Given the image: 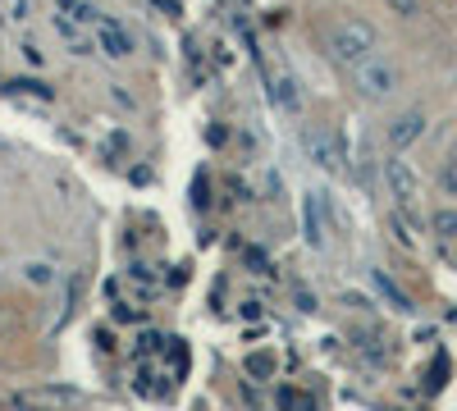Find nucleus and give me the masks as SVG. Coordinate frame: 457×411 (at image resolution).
<instances>
[{
  "mask_svg": "<svg viewBox=\"0 0 457 411\" xmlns=\"http://www.w3.org/2000/svg\"><path fill=\"white\" fill-rule=\"evenodd\" d=\"M10 14L14 19H28V0H10Z\"/></svg>",
  "mask_w": 457,
  "mask_h": 411,
  "instance_id": "23",
  "label": "nucleus"
},
{
  "mask_svg": "<svg viewBox=\"0 0 457 411\" xmlns=\"http://www.w3.org/2000/svg\"><path fill=\"white\" fill-rule=\"evenodd\" d=\"M444 375H448V361L439 357V361H435V370H430V389H444Z\"/></svg>",
  "mask_w": 457,
  "mask_h": 411,
  "instance_id": "21",
  "label": "nucleus"
},
{
  "mask_svg": "<svg viewBox=\"0 0 457 411\" xmlns=\"http://www.w3.org/2000/svg\"><path fill=\"white\" fill-rule=\"evenodd\" d=\"M10 92H23V96H37V101H55V87L46 83H37V78H14Z\"/></svg>",
  "mask_w": 457,
  "mask_h": 411,
  "instance_id": "12",
  "label": "nucleus"
},
{
  "mask_svg": "<svg viewBox=\"0 0 457 411\" xmlns=\"http://www.w3.org/2000/svg\"><path fill=\"white\" fill-rule=\"evenodd\" d=\"M156 10H165L170 19H179V0H156Z\"/></svg>",
  "mask_w": 457,
  "mask_h": 411,
  "instance_id": "22",
  "label": "nucleus"
},
{
  "mask_svg": "<svg viewBox=\"0 0 457 411\" xmlns=\"http://www.w3.org/2000/svg\"><path fill=\"white\" fill-rule=\"evenodd\" d=\"M385 5H389L398 19H416V14H421V0H385Z\"/></svg>",
  "mask_w": 457,
  "mask_h": 411,
  "instance_id": "18",
  "label": "nucleus"
},
{
  "mask_svg": "<svg viewBox=\"0 0 457 411\" xmlns=\"http://www.w3.org/2000/svg\"><path fill=\"white\" fill-rule=\"evenodd\" d=\"M206 193H211V188H206V178H197V183H193V206H197V210H206V206H211V197H206Z\"/></svg>",
  "mask_w": 457,
  "mask_h": 411,
  "instance_id": "19",
  "label": "nucleus"
},
{
  "mask_svg": "<svg viewBox=\"0 0 457 411\" xmlns=\"http://www.w3.org/2000/svg\"><path fill=\"white\" fill-rule=\"evenodd\" d=\"M444 188L457 193V142L448 146V160H444Z\"/></svg>",
  "mask_w": 457,
  "mask_h": 411,
  "instance_id": "17",
  "label": "nucleus"
},
{
  "mask_svg": "<svg viewBox=\"0 0 457 411\" xmlns=\"http://www.w3.org/2000/svg\"><path fill=\"white\" fill-rule=\"evenodd\" d=\"M421 133H426V110L411 105V110H403V115H394V124L385 128V142L394 146V152H403V146H411Z\"/></svg>",
  "mask_w": 457,
  "mask_h": 411,
  "instance_id": "6",
  "label": "nucleus"
},
{
  "mask_svg": "<svg viewBox=\"0 0 457 411\" xmlns=\"http://www.w3.org/2000/svg\"><path fill=\"white\" fill-rule=\"evenodd\" d=\"M279 407L284 411H316V402L307 393H297V389H279Z\"/></svg>",
  "mask_w": 457,
  "mask_h": 411,
  "instance_id": "16",
  "label": "nucleus"
},
{
  "mask_svg": "<svg viewBox=\"0 0 457 411\" xmlns=\"http://www.w3.org/2000/svg\"><path fill=\"white\" fill-rule=\"evenodd\" d=\"M302 146H307V156H312L316 169H325V174H348V152H343V142H338L334 133L307 128V133H302Z\"/></svg>",
  "mask_w": 457,
  "mask_h": 411,
  "instance_id": "3",
  "label": "nucleus"
},
{
  "mask_svg": "<svg viewBox=\"0 0 457 411\" xmlns=\"http://www.w3.org/2000/svg\"><path fill=\"white\" fill-rule=\"evenodd\" d=\"M394 238H398L403 247H416V238L407 234V224H403V215H394Z\"/></svg>",
  "mask_w": 457,
  "mask_h": 411,
  "instance_id": "20",
  "label": "nucleus"
},
{
  "mask_svg": "<svg viewBox=\"0 0 457 411\" xmlns=\"http://www.w3.org/2000/svg\"><path fill=\"white\" fill-rule=\"evenodd\" d=\"M370 279H375V288H379V297H385V302H389L394 311H403V316H411V311H416V307H411V297H407V292H403V288H398V284H394V279L385 275V270H375Z\"/></svg>",
  "mask_w": 457,
  "mask_h": 411,
  "instance_id": "9",
  "label": "nucleus"
},
{
  "mask_svg": "<svg viewBox=\"0 0 457 411\" xmlns=\"http://www.w3.org/2000/svg\"><path fill=\"white\" fill-rule=\"evenodd\" d=\"M325 210H329V197H325V193H307V201H302V234H307V242H312L316 251L329 242Z\"/></svg>",
  "mask_w": 457,
  "mask_h": 411,
  "instance_id": "5",
  "label": "nucleus"
},
{
  "mask_svg": "<svg viewBox=\"0 0 457 411\" xmlns=\"http://www.w3.org/2000/svg\"><path fill=\"white\" fill-rule=\"evenodd\" d=\"M385 183H389L398 210H416V201H421V178H416V169L403 156H389L385 160Z\"/></svg>",
  "mask_w": 457,
  "mask_h": 411,
  "instance_id": "4",
  "label": "nucleus"
},
{
  "mask_svg": "<svg viewBox=\"0 0 457 411\" xmlns=\"http://www.w3.org/2000/svg\"><path fill=\"white\" fill-rule=\"evenodd\" d=\"M92 37H96V51H105L110 60H129V51H133V37L114 19H105V14L92 23Z\"/></svg>",
  "mask_w": 457,
  "mask_h": 411,
  "instance_id": "7",
  "label": "nucleus"
},
{
  "mask_svg": "<svg viewBox=\"0 0 457 411\" xmlns=\"http://www.w3.org/2000/svg\"><path fill=\"white\" fill-rule=\"evenodd\" d=\"M348 343H353V352H357L366 366H385V361H389V339H385L379 329H353Z\"/></svg>",
  "mask_w": 457,
  "mask_h": 411,
  "instance_id": "8",
  "label": "nucleus"
},
{
  "mask_svg": "<svg viewBox=\"0 0 457 411\" xmlns=\"http://www.w3.org/2000/svg\"><path fill=\"white\" fill-rule=\"evenodd\" d=\"M55 5H60V10L69 14V19H79V23H87V28H92V23L101 19V14H96V10L87 5V0H55Z\"/></svg>",
  "mask_w": 457,
  "mask_h": 411,
  "instance_id": "11",
  "label": "nucleus"
},
{
  "mask_svg": "<svg viewBox=\"0 0 457 411\" xmlns=\"http://www.w3.org/2000/svg\"><path fill=\"white\" fill-rule=\"evenodd\" d=\"M430 229L453 242V238H457V210H435V215H430Z\"/></svg>",
  "mask_w": 457,
  "mask_h": 411,
  "instance_id": "14",
  "label": "nucleus"
},
{
  "mask_svg": "<svg viewBox=\"0 0 457 411\" xmlns=\"http://www.w3.org/2000/svg\"><path fill=\"white\" fill-rule=\"evenodd\" d=\"M270 96H275V105H284V110H297V83H293V73H288L284 64L270 73Z\"/></svg>",
  "mask_w": 457,
  "mask_h": 411,
  "instance_id": "10",
  "label": "nucleus"
},
{
  "mask_svg": "<svg viewBox=\"0 0 457 411\" xmlns=\"http://www.w3.org/2000/svg\"><path fill=\"white\" fill-rule=\"evenodd\" d=\"M325 51H329L334 64L353 69V64H361V60H370L379 51V32L366 19H343V23H334L325 32Z\"/></svg>",
  "mask_w": 457,
  "mask_h": 411,
  "instance_id": "1",
  "label": "nucleus"
},
{
  "mask_svg": "<svg viewBox=\"0 0 457 411\" xmlns=\"http://www.w3.org/2000/svg\"><path fill=\"white\" fill-rule=\"evenodd\" d=\"M23 279L37 284V288H46V284H55V270L46 266V260H32V266H23Z\"/></svg>",
  "mask_w": 457,
  "mask_h": 411,
  "instance_id": "15",
  "label": "nucleus"
},
{
  "mask_svg": "<svg viewBox=\"0 0 457 411\" xmlns=\"http://www.w3.org/2000/svg\"><path fill=\"white\" fill-rule=\"evenodd\" d=\"M348 78H353V87H357L361 101H389V96L398 92V69H394V60H385V55H370V60L353 64Z\"/></svg>",
  "mask_w": 457,
  "mask_h": 411,
  "instance_id": "2",
  "label": "nucleus"
},
{
  "mask_svg": "<svg viewBox=\"0 0 457 411\" xmlns=\"http://www.w3.org/2000/svg\"><path fill=\"white\" fill-rule=\"evenodd\" d=\"M247 375L270 380V375H275V352H252V357H247Z\"/></svg>",
  "mask_w": 457,
  "mask_h": 411,
  "instance_id": "13",
  "label": "nucleus"
}]
</instances>
